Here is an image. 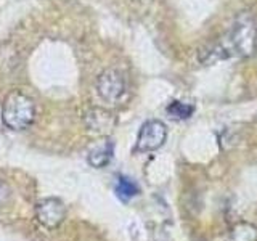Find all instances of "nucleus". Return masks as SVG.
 Instances as JSON below:
<instances>
[{
    "label": "nucleus",
    "instance_id": "obj_1",
    "mask_svg": "<svg viewBox=\"0 0 257 241\" xmlns=\"http://www.w3.org/2000/svg\"><path fill=\"white\" fill-rule=\"evenodd\" d=\"M36 119V104L26 93L12 92L5 98L2 108V120L8 129L24 131Z\"/></svg>",
    "mask_w": 257,
    "mask_h": 241
},
{
    "label": "nucleus",
    "instance_id": "obj_2",
    "mask_svg": "<svg viewBox=\"0 0 257 241\" xmlns=\"http://www.w3.org/2000/svg\"><path fill=\"white\" fill-rule=\"evenodd\" d=\"M95 92L103 103L111 104V106L122 103L127 95L125 76L117 69H104L98 76V79H96Z\"/></svg>",
    "mask_w": 257,
    "mask_h": 241
},
{
    "label": "nucleus",
    "instance_id": "obj_3",
    "mask_svg": "<svg viewBox=\"0 0 257 241\" xmlns=\"http://www.w3.org/2000/svg\"><path fill=\"white\" fill-rule=\"evenodd\" d=\"M167 129L161 120H148L145 123L139 132V139H137V151L148 153L161 148L166 142Z\"/></svg>",
    "mask_w": 257,
    "mask_h": 241
},
{
    "label": "nucleus",
    "instance_id": "obj_4",
    "mask_svg": "<svg viewBox=\"0 0 257 241\" xmlns=\"http://www.w3.org/2000/svg\"><path fill=\"white\" fill-rule=\"evenodd\" d=\"M36 215L45 228H56L66 217V206L58 198H47L37 204Z\"/></svg>",
    "mask_w": 257,
    "mask_h": 241
},
{
    "label": "nucleus",
    "instance_id": "obj_5",
    "mask_svg": "<svg viewBox=\"0 0 257 241\" xmlns=\"http://www.w3.org/2000/svg\"><path fill=\"white\" fill-rule=\"evenodd\" d=\"M85 123L90 131L103 134V132H108L112 127V124H114V117H112L109 111L92 109L85 114Z\"/></svg>",
    "mask_w": 257,
    "mask_h": 241
},
{
    "label": "nucleus",
    "instance_id": "obj_6",
    "mask_svg": "<svg viewBox=\"0 0 257 241\" xmlns=\"http://www.w3.org/2000/svg\"><path fill=\"white\" fill-rule=\"evenodd\" d=\"M112 150H114L112 142H109V140L103 142L100 147H95L90 153H88V164L96 169L108 166L112 159Z\"/></svg>",
    "mask_w": 257,
    "mask_h": 241
},
{
    "label": "nucleus",
    "instance_id": "obj_7",
    "mask_svg": "<svg viewBox=\"0 0 257 241\" xmlns=\"http://www.w3.org/2000/svg\"><path fill=\"white\" fill-rule=\"evenodd\" d=\"M20 64V55L12 44H0V71L2 72H12L18 68Z\"/></svg>",
    "mask_w": 257,
    "mask_h": 241
},
{
    "label": "nucleus",
    "instance_id": "obj_8",
    "mask_svg": "<svg viewBox=\"0 0 257 241\" xmlns=\"http://www.w3.org/2000/svg\"><path fill=\"white\" fill-rule=\"evenodd\" d=\"M139 185H137L132 179H128V177H124L120 175L117 179V183H116V195L120 201H128L132 199L134 196L139 195Z\"/></svg>",
    "mask_w": 257,
    "mask_h": 241
},
{
    "label": "nucleus",
    "instance_id": "obj_9",
    "mask_svg": "<svg viewBox=\"0 0 257 241\" xmlns=\"http://www.w3.org/2000/svg\"><path fill=\"white\" fill-rule=\"evenodd\" d=\"M193 111H195V108L183 101H172L167 106V114L172 119H188L193 114Z\"/></svg>",
    "mask_w": 257,
    "mask_h": 241
},
{
    "label": "nucleus",
    "instance_id": "obj_10",
    "mask_svg": "<svg viewBox=\"0 0 257 241\" xmlns=\"http://www.w3.org/2000/svg\"><path fill=\"white\" fill-rule=\"evenodd\" d=\"M8 196H10V188H8V185L5 182L0 180V206L7 203Z\"/></svg>",
    "mask_w": 257,
    "mask_h": 241
}]
</instances>
